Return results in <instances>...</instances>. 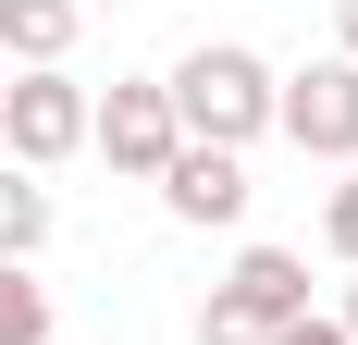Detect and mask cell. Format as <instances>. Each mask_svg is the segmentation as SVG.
I'll use <instances>...</instances> for the list:
<instances>
[{
  "label": "cell",
  "instance_id": "obj_1",
  "mask_svg": "<svg viewBox=\"0 0 358 345\" xmlns=\"http://www.w3.org/2000/svg\"><path fill=\"white\" fill-rule=\"evenodd\" d=\"M161 99H173V136L185 148H235V161H248V136H272V62L235 50V37L185 50V62L161 74Z\"/></svg>",
  "mask_w": 358,
  "mask_h": 345
},
{
  "label": "cell",
  "instance_id": "obj_2",
  "mask_svg": "<svg viewBox=\"0 0 358 345\" xmlns=\"http://www.w3.org/2000/svg\"><path fill=\"white\" fill-rule=\"evenodd\" d=\"M0 136H13V172H50L87 148V87L74 74H13L0 87Z\"/></svg>",
  "mask_w": 358,
  "mask_h": 345
},
{
  "label": "cell",
  "instance_id": "obj_3",
  "mask_svg": "<svg viewBox=\"0 0 358 345\" xmlns=\"http://www.w3.org/2000/svg\"><path fill=\"white\" fill-rule=\"evenodd\" d=\"M272 124H285L309 161H358V62H309L272 74Z\"/></svg>",
  "mask_w": 358,
  "mask_h": 345
},
{
  "label": "cell",
  "instance_id": "obj_4",
  "mask_svg": "<svg viewBox=\"0 0 358 345\" xmlns=\"http://www.w3.org/2000/svg\"><path fill=\"white\" fill-rule=\"evenodd\" d=\"M87 148H99L111 172H136V185H161V161H173V99L161 87H111V99H87Z\"/></svg>",
  "mask_w": 358,
  "mask_h": 345
},
{
  "label": "cell",
  "instance_id": "obj_5",
  "mask_svg": "<svg viewBox=\"0 0 358 345\" xmlns=\"http://www.w3.org/2000/svg\"><path fill=\"white\" fill-rule=\"evenodd\" d=\"M222 321H248V333H272V321H296L309 309V259L296 247H248L235 272H222V296H210Z\"/></svg>",
  "mask_w": 358,
  "mask_h": 345
},
{
  "label": "cell",
  "instance_id": "obj_6",
  "mask_svg": "<svg viewBox=\"0 0 358 345\" xmlns=\"http://www.w3.org/2000/svg\"><path fill=\"white\" fill-rule=\"evenodd\" d=\"M161 210L173 222H248V161L235 148H173L161 161Z\"/></svg>",
  "mask_w": 358,
  "mask_h": 345
},
{
  "label": "cell",
  "instance_id": "obj_7",
  "mask_svg": "<svg viewBox=\"0 0 358 345\" xmlns=\"http://www.w3.org/2000/svg\"><path fill=\"white\" fill-rule=\"evenodd\" d=\"M74 37H87L74 0H0V50H13V74H62Z\"/></svg>",
  "mask_w": 358,
  "mask_h": 345
},
{
  "label": "cell",
  "instance_id": "obj_8",
  "mask_svg": "<svg viewBox=\"0 0 358 345\" xmlns=\"http://www.w3.org/2000/svg\"><path fill=\"white\" fill-rule=\"evenodd\" d=\"M37 247H50V185L0 161V259H37Z\"/></svg>",
  "mask_w": 358,
  "mask_h": 345
},
{
  "label": "cell",
  "instance_id": "obj_9",
  "mask_svg": "<svg viewBox=\"0 0 358 345\" xmlns=\"http://www.w3.org/2000/svg\"><path fill=\"white\" fill-rule=\"evenodd\" d=\"M0 345H50V284L25 259H0Z\"/></svg>",
  "mask_w": 358,
  "mask_h": 345
},
{
  "label": "cell",
  "instance_id": "obj_10",
  "mask_svg": "<svg viewBox=\"0 0 358 345\" xmlns=\"http://www.w3.org/2000/svg\"><path fill=\"white\" fill-rule=\"evenodd\" d=\"M322 247H334V259H346V272H358V161H346V185H334V198H322Z\"/></svg>",
  "mask_w": 358,
  "mask_h": 345
},
{
  "label": "cell",
  "instance_id": "obj_11",
  "mask_svg": "<svg viewBox=\"0 0 358 345\" xmlns=\"http://www.w3.org/2000/svg\"><path fill=\"white\" fill-rule=\"evenodd\" d=\"M259 345H346V333H334V309H296V321H272Z\"/></svg>",
  "mask_w": 358,
  "mask_h": 345
},
{
  "label": "cell",
  "instance_id": "obj_12",
  "mask_svg": "<svg viewBox=\"0 0 358 345\" xmlns=\"http://www.w3.org/2000/svg\"><path fill=\"white\" fill-rule=\"evenodd\" d=\"M198 345H259L248 321H222V309H198Z\"/></svg>",
  "mask_w": 358,
  "mask_h": 345
},
{
  "label": "cell",
  "instance_id": "obj_13",
  "mask_svg": "<svg viewBox=\"0 0 358 345\" xmlns=\"http://www.w3.org/2000/svg\"><path fill=\"white\" fill-rule=\"evenodd\" d=\"M334 62H358V0H334Z\"/></svg>",
  "mask_w": 358,
  "mask_h": 345
},
{
  "label": "cell",
  "instance_id": "obj_14",
  "mask_svg": "<svg viewBox=\"0 0 358 345\" xmlns=\"http://www.w3.org/2000/svg\"><path fill=\"white\" fill-rule=\"evenodd\" d=\"M334 333H346V345H358V284H346V309H334Z\"/></svg>",
  "mask_w": 358,
  "mask_h": 345
},
{
  "label": "cell",
  "instance_id": "obj_15",
  "mask_svg": "<svg viewBox=\"0 0 358 345\" xmlns=\"http://www.w3.org/2000/svg\"><path fill=\"white\" fill-rule=\"evenodd\" d=\"M50 345H62V333H50Z\"/></svg>",
  "mask_w": 358,
  "mask_h": 345
}]
</instances>
